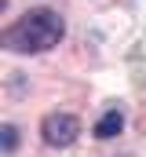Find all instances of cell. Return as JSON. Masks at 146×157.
Wrapping results in <instances>:
<instances>
[{
	"label": "cell",
	"mask_w": 146,
	"mask_h": 157,
	"mask_svg": "<svg viewBox=\"0 0 146 157\" xmlns=\"http://www.w3.org/2000/svg\"><path fill=\"white\" fill-rule=\"evenodd\" d=\"M121 132H124V113L121 110H106L95 121V139H117Z\"/></svg>",
	"instance_id": "3"
},
{
	"label": "cell",
	"mask_w": 146,
	"mask_h": 157,
	"mask_svg": "<svg viewBox=\"0 0 146 157\" xmlns=\"http://www.w3.org/2000/svg\"><path fill=\"white\" fill-rule=\"evenodd\" d=\"M0 143H4V154L11 157L15 146H18V128H15V124H4V128H0Z\"/></svg>",
	"instance_id": "4"
},
{
	"label": "cell",
	"mask_w": 146,
	"mask_h": 157,
	"mask_svg": "<svg viewBox=\"0 0 146 157\" xmlns=\"http://www.w3.org/2000/svg\"><path fill=\"white\" fill-rule=\"evenodd\" d=\"M40 139L51 150H66V146H73L80 139V121L73 113H48L40 121Z\"/></svg>",
	"instance_id": "2"
},
{
	"label": "cell",
	"mask_w": 146,
	"mask_h": 157,
	"mask_svg": "<svg viewBox=\"0 0 146 157\" xmlns=\"http://www.w3.org/2000/svg\"><path fill=\"white\" fill-rule=\"evenodd\" d=\"M62 37H66V18L55 7H29L0 33V44L15 55H44L59 48Z\"/></svg>",
	"instance_id": "1"
}]
</instances>
